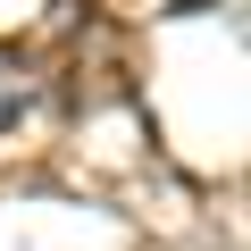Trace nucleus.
<instances>
[{
    "label": "nucleus",
    "mask_w": 251,
    "mask_h": 251,
    "mask_svg": "<svg viewBox=\"0 0 251 251\" xmlns=\"http://www.w3.org/2000/svg\"><path fill=\"white\" fill-rule=\"evenodd\" d=\"M34 109V67L9 50V42H0V134H9V126Z\"/></svg>",
    "instance_id": "nucleus-1"
},
{
    "label": "nucleus",
    "mask_w": 251,
    "mask_h": 251,
    "mask_svg": "<svg viewBox=\"0 0 251 251\" xmlns=\"http://www.w3.org/2000/svg\"><path fill=\"white\" fill-rule=\"evenodd\" d=\"M176 9H218V0H176Z\"/></svg>",
    "instance_id": "nucleus-2"
}]
</instances>
